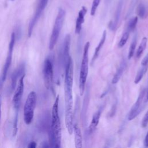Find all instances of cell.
Masks as SVG:
<instances>
[{
	"label": "cell",
	"mask_w": 148,
	"mask_h": 148,
	"mask_svg": "<svg viewBox=\"0 0 148 148\" xmlns=\"http://www.w3.org/2000/svg\"><path fill=\"white\" fill-rule=\"evenodd\" d=\"M140 64H141V65H147L148 64V53L142 59Z\"/></svg>",
	"instance_id": "cell-29"
},
{
	"label": "cell",
	"mask_w": 148,
	"mask_h": 148,
	"mask_svg": "<svg viewBox=\"0 0 148 148\" xmlns=\"http://www.w3.org/2000/svg\"><path fill=\"white\" fill-rule=\"evenodd\" d=\"M43 75L44 83L47 89H53V65L50 58H47L44 62Z\"/></svg>",
	"instance_id": "cell-7"
},
{
	"label": "cell",
	"mask_w": 148,
	"mask_h": 148,
	"mask_svg": "<svg viewBox=\"0 0 148 148\" xmlns=\"http://www.w3.org/2000/svg\"><path fill=\"white\" fill-rule=\"evenodd\" d=\"M147 43V38L146 37H143L136 50V58H139L141 56V55L142 54L143 52L144 51L146 47Z\"/></svg>",
	"instance_id": "cell-20"
},
{
	"label": "cell",
	"mask_w": 148,
	"mask_h": 148,
	"mask_svg": "<svg viewBox=\"0 0 148 148\" xmlns=\"http://www.w3.org/2000/svg\"><path fill=\"white\" fill-rule=\"evenodd\" d=\"M145 94V90H143L140 92L137 100L136 101L135 103L134 104V105L132 106V107L130 110V112L128 117V119L129 120H132L134 119L136 116H138V114L143 110L144 103H146L144 101Z\"/></svg>",
	"instance_id": "cell-10"
},
{
	"label": "cell",
	"mask_w": 148,
	"mask_h": 148,
	"mask_svg": "<svg viewBox=\"0 0 148 148\" xmlns=\"http://www.w3.org/2000/svg\"><path fill=\"white\" fill-rule=\"evenodd\" d=\"M136 46V36H134L132 42L131 43L130 48H129V51H128V59L130 60L134 56L135 48Z\"/></svg>",
	"instance_id": "cell-23"
},
{
	"label": "cell",
	"mask_w": 148,
	"mask_h": 148,
	"mask_svg": "<svg viewBox=\"0 0 148 148\" xmlns=\"http://www.w3.org/2000/svg\"><path fill=\"white\" fill-rule=\"evenodd\" d=\"M89 98H90V91H89V88L88 87L87 88L86 93L85 97L84 98V102L82 108V119H83V117H85L86 114V112L88 108V104L89 102Z\"/></svg>",
	"instance_id": "cell-21"
},
{
	"label": "cell",
	"mask_w": 148,
	"mask_h": 148,
	"mask_svg": "<svg viewBox=\"0 0 148 148\" xmlns=\"http://www.w3.org/2000/svg\"><path fill=\"white\" fill-rule=\"evenodd\" d=\"M138 18L137 16H135V17H133L132 18H131L128 23L127 29L130 32L133 31L136 28V24L138 23Z\"/></svg>",
	"instance_id": "cell-24"
},
{
	"label": "cell",
	"mask_w": 148,
	"mask_h": 148,
	"mask_svg": "<svg viewBox=\"0 0 148 148\" xmlns=\"http://www.w3.org/2000/svg\"><path fill=\"white\" fill-rule=\"evenodd\" d=\"M106 38V31L105 30L103 32L101 40L99 41L98 45H97V46L96 47V48L95 49V51H94V55H93V57H92V62H94L97 59V58L98 57V56L99 55V53L100 52V50L102 49V46H103V44L105 42Z\"/></svg>",
	"instance_id": "cell-18"
},
{
	"label": "cell",
	"mask_w": 148,
	"mask_h": 148,
	"mask_svg": "<svg viewBox=\"0 0 148 148\" xmlns=\"http://www.w3.org/2000/svg\"><path fill=\"white\" fill-rule=\"evenodd\" d=\"M36 100V92L34 91H31L26 99L24 107V121L27 125L31 124L34 119Z\"/></svg>",
	"instance_id": "cell-5"
},
{
	"label": "cell",
	"mask_w": 148,
	"mask_h": 148,
	"mask_svg": "<svg viewBox=\"0 0 148 148\" xmlns=\"http://www.w3.org/2000/svg\"><path fill=\"white\" fill-rule=\"evenodd\" d=\"M130 33V32L127 29H126V31L124 32V34H123L121 38V39H120V40L119 42L118 45H119V47H122L125 45V43L127 42V40L129 38Z\"/></svg>",
	"instance_id": "cell-25"
},
{
	"label": "cell",
	"mask_w": 148,
	"mask_h": 148,
	"mask_svg": "<svg viewBox=\"0 0 148 148\" xmlns=\"http://www.w3.org/2000/svg\"><path fill=\"white\" fill-rule=\"evenodd\" d=\"M147 68H148V64L142 65V67L138 70V71L136 75V76L135 77L134 83L135 84H138L142 80L144 75L146 72Z\"/></svg>",
	"instance_id": "cell-19"
},
{
	"label": "cell",
	"mask_w": 148,
	"mask_h": 148,
	"mask_svg": "<svg viewBox=\"0 0 148 148\" xmlns=\"http://www.w3.org/2000/svg\"><path fill=\"white\" fill-rule=\"evenodd\" d=\"M136 13L138 16L141 18H145L147 15V12L146 6L143 3H140L137 7Z\"/></svg>",
	"instance_id": "cell-22"
},
{
	"label": "cell",
	"mask_w": 148,
	"mask_h": 148,
	"mask_svg": "<svg viewBox=\"0 0 148 148\" xmlns=\"http://www.w3.org/2000/svg\"><path fill=\"white\" fill-rule=\"evenodd\" d=\"M125 66H126V62H125V61L124 60L121 62L119 67L117 69V71H116L113 79H112V83L113 84H116V83H117L119 82L121 76L123 75V72L125 69Z\"/></svg>",
	"instance_id": "cell-17"
},
{
	"label": "cell",
	"mask_w": 148,
	"mask_h": 148,
	"mask_svg": "<svg viewBox=\"0 0 148 148\" xmlns=\"http://www.w3.org/2000/svg\"><path fill=\"white\" fill-rule=\"evenodd\" d=\"M24 77H25V74L21 76V77L19 79L17 88L15 90V92L13 97L12 101H13V105L14 109L15 110V113H18L19 112L18 110L21 105V99H22V97L24 92Z\"/></svg>",
	"instance_id": "cell-9"
},
{
	"label": "cell",
	"mask_w": 148,
	"mask_h": 148,
	"mask_svg": "<svg viewBox=\"0 0 148 148\" xmlns=\"http://www.w3.org/2000/svg\"><path fill=\"white\" fill-rule=\"evenodd\" d=\"M18 113H15L14 117L13 119V131H12V136L14 137L16 135L17 132V123H18Z\"/></svg>",
	"instance_id": "cell-26"
},
{
	"label": "cell",
	"mask_w": 148,
	"mask_h": 148,
	"mask_svg": "<svg viewBox=\"0 0 148 148\" xmlns=\"http://www.w3.org/2000/svg\"><path fill=\"white\" fill-rule=\"evenodd\" d=\"M16 33L14 32H12L11 36H10V40L9 43V47H8V51L7 54V57L5 62V64L3 65L2 74L0 79V88L2 87L4 82L6 80L7 73L8 72V70L10 66V65L12 64V57H13V49L16 42Z\"/></svg>",
	"instance_id": "cell-6"
},
{
	"label": "cell",
	"mask_w": 148,
	"mask_h": 148,
	"mask_svg": "<svg viewBox=\"0 0 148 148\" xmlns=\"http://www.w3.org/2000/svg\"><path fill=\"white\" fill-rule=\"evenodd\" d=\"M90 47V42H87L84 47L83 58L81 63L80 75H79V92L80 95H83L85 90L86 82L88 72V49Z\"/></svg>",
	"instance_id": "cell-3"
},
{
	"label": "cell",
	"mask_w": 148,
	"mask_h": 148,
	"mask_svg": "<svg viewBox=\"0 0 148 148\" xmlns=\"http://www.w3.org/2000/svg\"><path fill=\"white\" fill-rule=\"evenodd\" d=\"M145 102L146 103L148 101V85L147 88L145 90V98H144Z\"/></svg>",
	"instance_id": "cell-31"
},
{
	"label": "cell",
	"mask_w": 148,
	"mask_h": 148,
	"mask_svg": "<svg viewBox=\"0 0 148 148\" xmlns=\"http://www.w3.org/2000/svg\"><path fill=\"white\" fill-rule=\"evenodd\" d=\"M75 135V144L76 148L82 147V136L80 129L77 124H73V130Z\"/></svg>",
	"instance_id": "cell-15"
},
{
	"label": "cell",
	"mask_w": 148,
	"mask_h": 148,
	"mask_svg": "<svg viewBox=\"0 0 148 148\" xmlns=\"http://www.w3.org/2000/svg\"><path fill=\"white\" fill-rule=\"evenodd\" d=\"M1 98H0V121H1Z\"/></svg>",
	"instance_id": "cell-34"
},
{
	"label": "cell",
	"mask_w": 148,
	"mask_h": 148,
	"mask_svg": "<svg viewBox=\"0 0 148 148\" xmlns=\"http://www.w3.org/2000/svg\"><path fill=\"white\" fill-rule=\"evenodd\" d=\"M102 111V108H101L93 114L91 123L88 127V131L90 133H92L95 130L98 124Z\"/></svg>",
	"instance_id": "cell-14"
},
{
	"label": "cell",
	"mask_w": 148,
	"mask_h": 148,
	"mask_svg": "<svg viewBox=\"0 0 148 148\" xmlns=\"http://www.w3.org/2000/svg\"><path fill=\"white\" fill-rule=\"evenodd\" d=\"M25 62L21 63L13 71L11 75V85L10 88L13 91L16 87L17 82L19 77H21L24 74H25Z\"/></svg>",
	"instance_id": "cell-11"
},
{
	"label": "cell",
	"mask_w": 148,
	"mask_h": 148,
	"mask_svg": "<svg viewBox=\"0 0 148 148\" xmlns=\"http://www.w3.org/2000/svg\"><path fill=\"white\" fill-rule=\"evenodd\" d=\"M58 103L59 95H57L52 108L51 127L47 131L50 147L56 148L60 147L61 142V127L58 113Z\"/></svg>",
	"instance_id": "cell-2"
},
{
	"label": "cell",
	"mask_w": 148,
	"mask_h": 148,
	"mask_svg": "<svg viewBox=\"0 0 148 148\" xmlns=\"http://www.w3.org/2000/svg\"><path fill=\"white\" fill-rule=\"evenodd\" d=\"M49 143H47V142H43L42 143H41V147H50V145H49Z\"/></svg>",
	"instance_id": "cell-33"
},
{
	"label": "cell",
	"mask_w": 148,
	"mask_h": 148,
	"mask_svg": "<svg viewBox=\"0 0 148 148\" xmlns=\"http://www.w3.org/2000/svg\"><path fill=\"white\" fill-rule=\"evenodd\" d=\"M70 43H71V36L69 34L66 35L64 42L63 50H62V61L65 65V67L70 58L69 56V49H70Z\"/></svg>",
	"instance_id": "cell-12"
},
{
	"label": "cell",
	"mask_w": 148,
	"mask_h": 148,
	"mask_svg": "<svg viewBox=\"0 0 148 148\" xmlns=\"http://www.w3.org/2000/svg\"><path fill=\"white\" fill-rule=\"evenodd\" d=\"M144 145L146 147H148V132H147V134L144 140Z\"/></svg>",
	"instance_id": "cell-32"
},
{
	"label": "cell",
	"mask_w": 148,
	"mask_h": 148,
	"mask_svg": "<svg viewBox=\"0 0 148 148\" xmlns=\"http://www.w3.org/2000/svg\"><path fill=\"white\" fill-rule=\"evenodd\" d=\"M11 1H14V0H11Z\"/></svg>",
	"instance_id": "cell-35"
},
{
	"label": "cell",
	"mask_w": 148,
	"mask_h": 148,
	"mask_svg": "<svg viewBox=\"0 0 148 148\" xmlns=\"http://www.w3.org/2000/svg\"><path fill=\"white\" fill-rule=\"evenodd\" d=\"M148 124V110L146 112V114H145L143 119H142V127H146L147 126Z\"/></svg>",
	"instance_id": "cell-28"
},
{
	"label": "cell",
	"mask_w": 148,
	"mask_h": 148,
	"mask_svg": "<svg viewBox=\"0 0 148 148\" xmlns=\"http://www.w3.org/2000/svg\"><path fill=\"white\" fill-rule=\"evenodd\" d=\"M65 16V10L62 8L59 9L58 14L55 20V22L54 24V26L53 28V30H52L50 40H49V48L50 50L54 49L57 42L61 30L63 25Z\"/></svg>",
	"instance_id": "cell-4"
},
{
	"label": "cell",
	"mask_w": 148,
	"mask_h": 148,
	"mask_svg": "<svg viewBox=\"0 0 148 148\" xmlns=\"http://www.w3.org/2000/svg\"><path fill=\"white\" fill-rule=\"evenodd\" d=\"M48 1L49 0H39L35 12L34 13V15L32 17V18H31V20L29 23V25H28V36L29 38L31 37L35 24L39 20L43 12L44 11L45 9L46 8L47 2H48Z\"/></svg>",
	"instance_id": "cell-8"
},
{
	"label": "cell",
	"mask_w": 148,
	"mask_h": 148,
	"mask_svg": "<svg viewBox=\"0 0 148 148\" xmlns=\"http://www.w3.org/2000/svg\"><path fill=\"white\" fill-rule=\"evenodd\" d=\"M36 143L34 141L29 142L28 145V147L29 148H35V147H36Z\"/></svg>",
	"instance_id": "cell-30"
},
{
	"label": "cell",
	"mask_w": 148,
	"mask_h": 148,
	"mask_svg": "<svg viewBox=\"0 0 148 148\" xmlns=\"http://www.w3.org/2000/svg\"><path fill=\"white\" fill-rule=\"evenodd\" d=\"M87 9L86 7L83 6L81 10L79 11L77 18L76 21V25H75V33L79 34L82 29V26L83 23L84 21V16L87 13Z\"/></svg>",
	"instance_id": "cell-13"
},
{
	"label": "cell",
	"mask_w": 148,
	"mask_h": 148,
	"mask_svg": "<svg viewBox=\"0 0 148 148\" xmlns=\"http://www.w3.org/2000/svg\"><path fill=\"white\" fill-rule=\"evenodd\" d=\"M123 1H124V0H119V2L118 5H117V9H116V13H115L114 20L113 22H110V23L109 26L113 29H114L116 27V26L117 25V23L119 22V20L120 19V14H121V9H122V7H123Z\"/></svg>",
	"instance_id": "cell-16"
},
{
	"label": "cell",
	"mask_w": 148,
	"mask_h": 148,
	"mask_svg": "<svg viewBox=\"0 0 148 148\" xmlns=\"http://www.w3.org/2000/svg\"><path fill=\"white\" fill-rule=\"evenodd\" d=\"M101 0H93L92 1V6H91V15L94 16L95 15V13L96 12V10L97 9V8L100 3Z\"/></svg>",
	"instance_id": "cell-27"
},
{
	"label": "cell",
	"mask_w": 148,
	"mask_h": 148,
	"mask_svg": "<svg viewBox=\"0 0 148 148\" xmlns=\"http://www.w3.org/2000/svg\"><path fill=\"white\" fill-rule=\"evenodd\" d=\"M73 75V64L70 57L66 66L64 79L65 95V121L68 133L71 135L73 130L72 86Z\"/></svg>",
	"instance_id": "cell-1"
}]
</instances>
